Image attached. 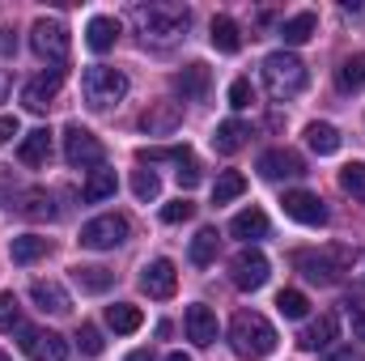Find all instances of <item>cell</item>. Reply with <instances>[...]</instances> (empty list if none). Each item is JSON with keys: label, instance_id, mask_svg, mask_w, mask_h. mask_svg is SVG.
I'll list each match as a JSON object with an SVG mask.
<instances>
[{"label": "cell", "instance_id": "6da1fadb", "mask_svg": "<svg viewBox=\"0 0 365 361\" xmlns=\"http://www.w3.org/2000/svg\"><path fill=\"white\" fill-rule=\"evenodd\" d=\"M230 349L247 361H259L276 349V327L259 310H238L230 323Z\"/></svg>", "mask_w": 365, "mask_h": 361}, {"label": "cell", "instance_id": "7a4b0ae2", "mask_svg": "<svg viewBox=\"0 0 365 361\" xmlns=\"http://www.w3.org/2000/svg\"><path fill=\"white\" fill-rule=\"evenodd\" d=\"M136 26H140L145 43H175L191 26V9L187 4H140Z\"/></svg>", "mask_w": 365, "mask_h": 361}, {"label": "cell", "instance_id": "3957f363", "mask_svg": "<svg viewBox=\"0 0 365 361\" xmlns=\"http://www.w3.org/2000/svg\"><path fill=\"white\" fill-rule=\"evenodd\" d=\"M293 268L314 285H336L344 272L353 268V247H319V251H297Z\"/></svg>", "mask_w": 365, "mask_h": 361}, {"label": "cell", "instance_id": "277c9868", "mask_svg": "<svg viewBox=\"0 0 365 361\" xmlns=\"http://www.w3.org/2000/svg\"><path fill=\"white\" fill-rule=\"evenodd\" d=\"M264 86H268V93H272L276 102L302 93L306 90V64H302L293 51H272V56L264 60Z\"/></svg>", "mask_w": 365, "mask_h": 361}, {"label": "cell", "instance_id": "5b68a950", "mask_svg": "<svg viewBox=\"0 0 365 361\" xmlns=\"http://www.w3.org/2000/svg\"><path fill=\"white\" fill-rule=\"evenodd\" d=\"M81 93H86V106L106 111V106H115V102L128 93V77H123L119 68L93 64V68H86V77H81Z\"/></svg>", "mask_w": 365, "mask_h": 361}, {"label": "cell", "instance_id": "8992f818", "mask_svg": "<svg viewBox=\"0 0 365 361\" xmlns=\"http://www.w3.org/2000/svg\"><path fill=\"white\" fill-rule=\"evenodd\" d=\"M30 47L38 51V60H47V64H64L73 43H68L64 21H56V17H38V21L30 26Z\"/></svg>", "mask_w": 365, "mask_h": 361}, {"label": "cell", "instance_id": "52a82bcc", "mask_svg": "<svg viewBox=\"0 0 365 361\" xmlns=\"http://www.w3.org/2000/svg\"><path fill=\"white\" fill-rule=\"evenodd\" d=\"M102 158H106V149H102V141L93 136L90 128H81V123L64 128V162L68 166L90 171V166H102Z\"/></svg>", "mask_w": 365, "mask_h": 361}, {"label": "cell", "instance_id": "ba28073f", "mask_svg": "<svg viewBox=\"0 0 365 361\" xmlns=\"http://www.w3.org/2000/svg\"><path fill=\"white\" fill-rule=\"evenodd\" d=\"M119 243H128V217H119V213L93 217L81 225V247H90V251H115Z\"/></svg>", "mask_w": 365, "mask_h": 361}, {"label": "cell", "instance_id": "9c48e42d", "mask_svg": "<svg viewBox=\"0 0 365 361\" xmlns=\"http://www.w3.org/2000/svg\"><path fill=\"white\" fill-rule=\"evenodd\" d=\"M268 276H272V264H268V255L255 251V247H242V251L230 260V280H234L238 289H264Z\"/></svg>", "mask_w": 365, "mask_h": 361}, {"label": "cell", "instance_id": "30bf717a", "mask_svg": "<svg viewBox=\"0 0 365 361\" xmlns=\"http://www.w3.org/2000/svg\"><path fill=\"white\" fill-rule=\"evenodd\" d=\"M284 217H293L297 225H327V204L314 191H284Z\"/></svg>", "mask_w": 365, "mask_h": 361}, {"label": "cell", "instance_id": "8fae6325", "mask_svg": "<svg viewBox=\"0 0 365 361\" xmlns=\"http://www.w3.org/2000/svg\"><path fill=\"white\" fill-rule=\"evenodd\" d=\"M21 349L30 353V361H64L68 357L64 336H56V332H34V327H21Z\"/></svg>", "mask_w": 365, "mask_h": 361}, {"label": "cell", "instance_id": "7c38bea8", "mask_svg": "<svg viewBox=\"0 0 365 361\" xmlns=\"http://www.w3.org/2000/svg\"><path fill=\"white\" fill-rule=\"evenodd\" d=\"M60 86H64V68L38 73L34 81H26V86H21V102H26V111H47L51 98L60 93Z\"/></svg>", "mask_w": 365, "mask_h": 361}, {"label": "cell", "instance_id": "4fadbf2b", "mask_svg": "<svg viewBox=\"0 0 365 361\" xmlns=\"http://www.w3.org/2000/svg\"><path fill=\"white\" fill-rule=\"evenodd\" d=\"M140 289L149 293V298H175V289H179V272L170 260H153V264H145L140 268Z\"/></svg>", "mask_w": 365, "mask_h": 361}, {"label": "cell", "instance_id": "5bb4252c", "mask_svg": "<svg viewBox=\"0 0 365 361\" xmlns=\"http://www.w3.org/2000/svg\"><path fill=\"white\" fill-rule=\"evenodd\" d=\"M259 175H264V179H302V175H306V162H302V153H293V149H268V153L259 158Z\"/></svg>", "mask_w": 365, "mask_h": 361}, {"label": "cell", "instance_id": "9a60e30c", "mask_svg": "<svg viewBox=\"0 0 365 361\" xmlns=\"http://www.w3.org/2000/svg\"><path fill=\"white\" fill-rule=\"evenodd\" d=\"M179 123H182L179 102H153V106L140 115V128H145L149 136H170V132H179Z\"/></svg>", "mask_w": 365, "mask_h": 361}, {"label": "cell", "instance_id": "2e32d148", "mask_svg": "<svg viewBox=\"0 0 365 361\" xmlns=\"http://www.w3.org/2000/svg\"><path fill=\"white\" fill-rule=\"evenodd\" d=\"M30 302H34L43 315H68V310H73V298H68L64 285H56V280H34V285H30Z\"/></svg>", "mask_w": 365, "mask_h": 361}, {"label": "cell", "instance_id": "e0dca14e", "mask_svg": "<svg viewBox=\"0 0 365 361\" xmlns=\"http://www.w3.org/2000/svg\"><path fill=\"white\" fill-rule=\"evenodd\" d=\"M336 336H340V319H336L331 310H323V315H319L302 336H297V345H302V349H310V353H319V349H327Z\"/></svg>", "mask_w": 365, "mask_h": 361}, {"label": "cell", "instance_id": "ac0fdd59", "mask_svg": "<svg viewBox=\"0 0 365 361\" xmlns=\"http://www.w3.org/2000/svg\"><path fill=\"white\" fill-rule=\"evenodd\" d=\"M208 86H212V73L204 64H187L182 73H175V90L182 93V102H204Z\"/></svg>", "mask_w": 365, "mask_h": 361}, {"label": "cell", "instance_id": "d6986e66", "mask_svg": "<svg viewBox=\"0 0 365 361\" xmlns=\"http://www.w3.org/2000/svg\"><path fill=\"white\" fill-rule=\"evenodd\" d=\"M182 323H187V336H191V340H195L200 349L217 340V315H212V310H208L204 302L187 306V319H182Z\"/></svg>", "mask_w": 365, "mask_h": 361}, {"label": "cell", "instance_id": "ffe728a7", "mask_svg": "<svg viewBox=\"0 0 365 361\" xmlns=\"http://www.w3.org/2000/svg\"><path fill=\"white\" fill-rule=\"evenodd\" d=\"M230 234H234V238H247V243L268 238V213H264V208H242V213L230 221Z\"/></svg>", "mask_w": 365, "mask_h": 361}, {"label": "cell", "instance_id": "44dd1931", "mask_svg": "<svg viewBox=\"0 0 365 361\" xmlns=\"http://www.w3.org/2000/svg\"><path fill=\"white\" fill-rule=\"evenodd\" d=\"M115 39H119V21H115V17H106V13L90 17V26H86V47H90V51H98V56L110 51Z\"/></svg>", "mask_w": 365, "mask_h": 361}, {"label": "cell", "instance_id": "7402d4cb", "mask_svg": "<svg viewBox=\"0 0 365 361\" xmlns=\"http://www.w3.org/2000/svg\"><path fill=\"white\" fill-rule=\"evenodd\" d=\"M247 136H251V128H247L242 119H225V123H217V132H212V149H217V153H238V149L247 145Z\"/></svg>", "mask_w": 365, "mask_h": 361}, {"label": "cell", "instance_id": "603a6c76", "mask_svg": "<svg viewBox=\"0 0 365 361\" xmlns=\"http://www.w3.org/2000/svg\"><path fill=\"white\" fill-rule=\"evenodd\" d=\"M17 158H21L26 166H43V162L51 158V132H47V128H34V132H26V136H21V149H17Z\"/></svg>", "mask_w": 365, "mask_h": 361}, {"label": "cell", "instance_id": "cb8c5ba5", "mask_svg": "<svg viewBox=\"0 0 365 361\" xmlns=\"http://www.w3.org/2000/svg\"><path fill=\"white\" fill-rule=\"evenodd\" d=\"M314 30H319V17H314L310 9H302V13H293V17H284V21H280V39H284L289 47L306 43V39H310Z\"/></svg>", "mask_w": 365, "mask_h": 361}, {"label": "cell", "instance_id": "d4e9b609", "mask_svg": "<svg viewBox=\"0 0 365 361\" xmlns=\"http://www.w3.org/2000/svg\"><path fill=\"white\" fill-rule=\"evenodd\" d=\"M140 323H145L140 306H132V302H115V306H106V327H110V332H119V336H132Z\"/></svg>", "mask_w": 365, "mask_h": 361}, {"label": "cell", "instance_id": "484cf974", "mask_svg": "<svg viewBox=\"0 0 365 361\" xmlns=\"http://www.w3.org/2000/svg\"><path fill=\"white\" fill-rule=\"evenodd\" d=\"M208 39H212V47H217L221 56H234V51L242 47L238 21H234V17H225V13H221V17H212V34H208Z\"/></svg>", "mask_w": 365, "mask_h": 361}, {"label": "cell", "instance_id": "4316f807", "mask_svg": "<svg viewBox=\"0 0 365 361\" xmlns=\"http://www.w3.org/2000/svg\"><path fill=\"white\" fill-rule=\"evenodd\" d=\"M73 280L81 285V293H106L115 285V272H106L102 264H77L73 268Z\"/></svg>", "mask_w": 365, "mask_h": 361}, {"label": "cell", "instance_id": "83f0119b", "mask_svg": "<svg viewBox=\"0 0 365 361\" xmlns=\"http://www.w3.org/2000/svg\"><path fill=\"white\" fill-rule=\"evenodd\" d=\"M21 217H30V221H43V217H56V208H51V195L47 191H17V204H13Z\"/></svg>", "mask_w": 365, "mask_h": 361}, {"label": "cell", "instance_id": "f1b7e54d", "mask_svg": "<svg viewBox=\"0 0 365 361\" xmlns=\"http://www.w3.org/2000/svg\"><path fill=\"white\" fill-rule=\"evenodd\" d=\"M217 247H221L217 230H200V234L191 238V251H187V260H191L195 268H208V264L217 260Z\"/></svg>", "mask_w": 365, "mask_h": 361}, {"label": "cell", "instance_id": "f546056e", "mask_svg": "<svg viewBox=\"0 0 365 361\" xmlns=\"http://www.w3.org/2000/svg\"><path fill=\"white\" fill-rule=\"evenodd\" d=\"M9 255H13V264H34V260L47 255V238H38V234H21V238L9 243Z\"/></svg>", "mask_w": 365, "mask_h": 361}, {"label": "cell", "instance_id": "4dcf8cb0", "mask_svg": "<svg viewBox=\"0 0 365 361\" xmlns=\"http://www.w3.org/2000/svg\"><path fill=\"white\" fill-rule=\"evenodd\" d=\"M115 187H119V179H115V171H93L90 179H86V187H81V200H86V204H98V200H110V195H115Z\"/></svg>", "mask_w": 365, "mask_h": 361}, {"label": "cell", "instance_id": "1f68e13d", "mask_svg": "<svg viewBox=\"0 0 365 361\" xmlns=\"http://www.w3.org/2000/svg\"><path fill=\"white\" fill-rule=\"evenodd\" d=\"M306 145H310L319 158H327V153L340 149V132H336L331 123H310V128H306Z\"/></svg>", "mask_w": 365, "mask_h": 361}, {"label": "cell", "instance_id": "d6a6232c", "mask_svg": "<svg viewBox=\"0 0 365 361\" xmlns=\"http://www.w3.org/2000/svg\"><path fill=\"white\" fill-rule=\"evenodd\" d=\"M140 162L149 166V162H175V166H191L195 158H191V149L187 145H158V149H140Z\"/></svg>", "mask_w": 365, "mask_h": 361}, {"label": "cell", "instance_id": "836d02e7", "mask_svg": "<svg viewBox=\"0 0 365 361\" xmlns=\"http://www.w3.org/2000/svg\"><path fill=\"white\" fill-rule=\"evenodd\" d=\"M336 81H340V90H365V51L357 56H349L344 64H340V73H336Z\"/></svg>", "mask_w": 365, "mask_h": 361}, {"label": "cell", "instance_id": "e575fe53", "mask_svg": "<svg viewBox=\"0 0 365 361\" xmlns=\"http://www.w3.org/2000/svg\"><path fill=\"white\" fill-rule=\"evenodd\" d=\"M247 191V179L238 175V171H225L221 179L212 183V204H230V200H238Z\"/></svg>", "mask_w": 365, "mask_h": 361}, {"label": "cell", "instance_id": "d590c367", "mask_svg": "<svg viewBox=\"0 0 365 361\" xmlns=\"http://www.w3.org/2000/svg\"><path fill=\"white\" fill-rule=\"evenodd\" d=\"M276 310H280L284 319H306L310 302H306V293H302V289H280V293H276Z\"/></svg>", "mask_w": 365, "mask_h": 361}, {"label": "cell", "instance_id": "8d00e7d4", "mask_svg": "<svg viewBox=\"0 0 365 361\" xmlns=\"http://www.w3.org/2000/svg\"><path fill=\"white\" fill-rule=\"evenodd\" d=\"M132 195H136L140 204H153V200L162 195V179H158V171H136V175H132Z\"/></svg>", "mask_w": 365, "mask_h": 361}, {"label": "cell", "instance_id": "74e56055", "mask_svg": "<svg viewBox=\"0 0 365 361\" xmlns=\"http://www.w3.org/2000/svg\"><path fill=\"white\" fill-rule=\"evenodd\" d=\"M0 332H21V302H17V293H0Z\"/></svg>", "mask_w": 365, "mask_h": 361}, {"label": "cell", "instance_id": "f35d334b", "mask_svg": "<svg viewBox=\"0 0 365 361\" xmlns=\"http://www.w3.org/2000/svg\"><path fill=\"white\" fill-rule=\"evenodd\" d=\"M340 187L353 195V200H365V162H349L340 171Z\"/></svg>", "mask_w": 365, "mask_h": 361}, {"label": "cell", "instance_id": "ab89813d", "mask_svg": "<svg viewBox=\"0 0 365 361\" xmlns=\"http://www.w3.org/2000/svg\"><path fill=\"white\" fill-rule=\"evenodd\" d=\"M77 345H81V353H86V357H98V353L106 349V340H102V332H98L93 323H81V332H77Z\"/></svg>", "mask_w": 365, "mask_h": 361}, {"label": "cell", "instance_id": "60d3db41", "mask_svg": "<svg viewBox=\"0 0 365 361\" xmlns=\"http://www.w3.org/2000/svg\"><path fill=\"white\" fill-rule=\"evenodd\" d=\"M251 102H255V86H251L247 77H238V81L230 86V106H238V111H242V106H251Z\"/></svg>", "mask_w": 365, "mask_h": 361}, {"label": "cell", "instance_id": "b9f144b4", "mask_svg": "<svg viewBox=\"0 0 365 361\" xmlns=\"http://www.w3.org/2000/svg\"><path fill=\"white\" fill-rule=\"evenodd\" d=\"M191 213H195V204H191V200H175V204H166V208H162V221H166V225H179V221H187Z\"/></svg>", "mask_w": 365, "mask_h": 361}, {"label": "cell", "instance_id": "7bdbcfd3", "mask_svg": "<svg viewBox=\"0 0 365 361\" xmlns=\"http://www.w3.org/2000/svg\"><path fill=\"white\" fill-rule=\"evenodd\" d=\"M21 132V123H17V115H0V145H9L13 136Z\"/></svg>", "mask_w": 365, "mask_h": 361}, {"label": "cell", "instance_id": "ee69618b", "mask_svg": "<svg viewBox=\"0 0 365 361\" xmlns=\"http://www.w3.org/2000/svg\"><path fill=\"white\" fill-rule=\"evenodd\" d=\"M17 51V34L9 26H0V56H13Z\"/></svg>", "mask_w": 365, "mask_h": 361}, {"label": "cell", "instance_id": "f6af8a7d", "mask_svg": "<svg viewBox=\"0 0 365 361\" xmlns=\"http://www.w3.org/2000/svg\"><path fill=\"white\" fill-rule=\"evenodd\" d=\"M179 183L187 187V191H191V187L200 183V166H195V162H191V166H182V171H179Z\"/></svg>", "mask_w": 365, "mask_h": 361}, {"label": "cell", "instance_id": "bcb514c9", "mask_svg": "<svg viewBox=\"0 0 365 361\" xmlns=\"http://www.w3.org/2000/svg\"><path fill=\"white\" fill-rule=\"evenodd\" d=\"M331 361H365L361 349H340V353H331Z\"/></svg>", "mask_w": 365, "mask_h": 361}, {"label": "cell", "instance_id": "7dc6e473", "mask_svg": "<svg viewBox=\"0 0 365 361\" xmlns=\"http://www.w3.org/2000/svg\"><path fill=\"white\" fill-rule=\"evenodd\" d=\"M353 332L365 340V310H357V315H353Z\"/></svg>", "mask_w": 365, "mask_h": 361}, {"label": "cell", "instance_id": "c3c4849f", "mask_svg": "<svg viewBox=\"0 0 365 361\" xmlns=\"http://www.w3.org/2000/svg\"><path fill=\"white\" fill-rule=\"evenodd\" d=\"M123 361H153V353H149V349H136V353H128Z\"/></svg>", "mask_w": 365, "mask_h": 361}, {"label": "cell", "instance_id": "681fc988", "mask_svg": "<svg viewBox=\"0 0 365 361\" xmlns=\"http://www.w3.org/2000/svg\"><path fill=\"white\" fill-rule=\"evenodd\" d=\"M166 361H191V357H187V353H170Z\"/></svg>", "mask_w": 365, "mask_h": 361}, {"label": "cell", "instance_id": "f907efd6", "mask_svg": "<svg viewBox=\"0 0 365 361\" xmlns=\"http://www.w3.org/2000/svg\"><path fill=\"white\" fill-rule=\"evenodd\" d=\"M0 361H13V357H9V353H4V349H0Z\"/></svg>", "mask_w": 365, "mask_h": 361}, {"label": "cell", "instance_id": "816d5d0a", "mask_svg": "<svg viewBox=\"0 0 365 361\" xmlns=\"http://www.w3.org/2000/svg\"><path fill=\"white\" fill-rule=\"evenodd\" d=\"M0 98H4V86H0Z\"/></svg>", "mask_w": 365, "mask_h": 361}]
</instances>
